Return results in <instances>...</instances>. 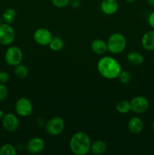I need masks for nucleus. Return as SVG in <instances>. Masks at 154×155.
<instances>
[{
	"mask_svg": "<svg viewBox=\"0 0 154 155\" xmlns=\"http://www.w3.org/2000/svg\"><path fill=\"white\" fill-rule=\"evenodd\" d=\"M14 68V74L18 78L26 79L29 76V69L23 64H19Z\"/></svg>",
	"mask_w": 154,
	"mask_h": 155,
	"instance_id": "obj_21",
	"label": "nucleus"
},
{
	"mask_svg": "<svg viewBox=\"0 0 154 155\" xmlns=\"http://www.w3.org/2000/svg\"><path fill=\"white\" fill-rule=\"evenodd\" d=\"M119 81L121 82V83L124 85H128L131 82V80H132V77H131V74H130L128 71H122L121 73L119 74Z\"/></svg>",
	"mask_w": 154,
	"mask_h": 155,
	"instance_id": "obj_23",
	"label": "nucleus"
},
{
	"mask_svg": "<svg viewBox=\"0 0 154 155\" xmlns=\"http://www.w3.org/2000/svg\"><path fill=\"white\" fill-rule=\"evenodd\" d=\"M24 54L22 50L17 45H11L7 48L5 53V61L11 67H15L21 64L23 61Z\"/></svg>",
	"mask_w": 154,
	"mask_h": 155,
	"instance_id": "obj_4",
	"label": "nucleus"
},
{
	"mask_svg": "<svg viewBox=\"0 0 154 155\" xmlns=\"http://www.w3.org/2000/svg\"><path fill=\"white\" fill-rule=\"evenodd\" d=\"M116 109L121 114H126L131 111V102L128 100H122L116 104Z\"/></svg>",
	"mask_w": 154,
	"mask_h": 155,
	"instance_id": "obj_19",
	"label": "nucleus"
},
{
	"mask_svg": "<svg viewBox=\"0 0 154 155\" xmlns=\"http://www.w3.org/2000/svg\"><path fill=\"white\" fill-rule=\"evenodd\" d=\"M91 141L87 133L77 132L69 140V148L75 155H86L90 152Z\"/></svg>",
	"mask_w": 154,
	"mask_h": 155,
	"instance_id": "obj_2",
	"label": "nucleus"
},
{
	"mask_svg": "<svg viewBox=\"0 0 154 155\" xmlns=\"http://www.w3.org/2000/svg\"><path fill=\"white\" fill-rule=\"evenodd\" d=\"M50 49L54 51H60L64 46V42L60 36H53L49 43Z\"/></svg>",
	"mask_w": 154,
	"mask_h": 155,
	"instance_id": "obj_20",
	"label": "nucleus"
},
{
	"mask_svg": "<svg viewBox=\"0 0 154 155\" xmlns=\"http://www.w3.org/2000/svg\"><path fill=\"white\" fill-rule=\"evenodd\" d=\"M9 79H10V76L6 71H0V83L5 84L8 82Z\"/></svg>",
	"mask_w": 154,
	"mask_h": 155,
	"instance_id": "obj_26",
	"label": "nucleus"
},
{
	"mask_svg": "<svg viewBox=\"0 0 154 155\" xmlns=\"http://www.w3.org/2000/svg\"><path fill=\"white\" fill-rule=\"evenodd\" d=\"M17 15H18V14H17L15 9L12 8H8L5 9V12H3L2 19L5 23L11 24L16 20Z\"/></svg>",
	"mask_w": 154,
	"mask_h": 155,
	"instance_id": "obj_18",
	"label": "nucleus"
},
{
	"mask_svg": "<svg viewBox=\"0 0 154 155\" xmlns=\"http://www.w3.org/2000/svg\"><path fill=\"white\" fill-rule=\"evenodd\" d=\"M143 120L138 117H132L129 119L128 122V129L130 133L133 134H139L141 133L143 130Z\"/></svg>",
	"mask_w": 154,
	"mask_h": 155,
	"instance_id": "obj_14",
	"label": "nucleus"
},
{
	"mask_svg": "<svg viewBox=\"0 0 154 155\" xmlns=\"http://www.w3.org/2000/svg\"><path fill=\"white\" fill-rule=\"evenodd\" d=\"M97 69L104 78L114 80L119 77L122 71V67L116 59L110 56H104L98 61Z\"/></svg>",
	"mask_w": 154,
	"mask_h": 155,
	"instance_id": "obj_1",
	"label": "nucleus"
},
{
	"mask_svg": "<svg viewBox=\"0 0 154 155\" xmlns=\"http://www.w3.org/2000/svg\"><path fill=\"white\" fill-rule=\"evenodd\" d=\"M71 0H51L53 5L57 8H63L69 5Z\"/></svg>",
	"mask_w": 154,
	"mask_h": 155,
	"instance_id": "obj_24",
	"label": "nucleus"
},
{
	"mask_svg": "<svg viewBox=\"0 0 154 155\" xmlns=\"http://www.w3.org/2000/svg\"><path fill=\"white\" fill-rule=\"evenodd\" d=\"M91 48L95 54L104 55L108 51L107 42L101 39H95L91 43Z\"/></svg>",
	"mask_w": 154,
	"mask_h": 155,
	"instance_id": "obj_13",
	"label": "nucleus"
},
{
	"mask_svg": "<svg viewBox=\"0 0 154 155\" xmlns=\"http://www.w3.org/2000/svg\"><path fill=\"white\" fill-rule=\"evenodd\" d=\"M152 130H153V132H154V120L152 124Z\"/></svg>",
	"mask_w": 154,
	"mask_h": 155,
	"instance_id": "obj_32",
	"label": "nucleus"
},
{
	"mask_svg": "<svg viewBox=\"0 0 154 155\" xmlns=\"http://www.w3.org/2000/svg\"><path fill=\"white\" fill-rule=\"evenodd\" d=\"M2 127L6 131L9 133H14L17 131L20 126V120L18 117L12 113L5 114L2 120Z\"/></svg>",
	"mask_w": 154,
	"mask_h": 155,
	"instance_id": "obj_10",
	"label": "nucleus"
},
{
	"mask_svg": "<svg viewBox=\"0 0 154 155\" xmlns=\"http://www.w3.org/2000/svg\"><path fill=\"white\" fill-rule=\"evenodd\" d=\"M17 149L13 145L9 143L4 144L0 147V155H16Z\"/></svg>",
	"mask_w": 154,
	"mask_h": 155,
	"instance_id": "obj_22",
	"label": "nucleus"
},
{
	"mask_svg": "<svg viewBox=\"0 0 154 155\" xmlns=\"http://www.w3.org/2000/svg\"><path fill=\"white\" fill-rule=\"evenodd\" d=\"M141 45L146 51H154V30H149L143 35Z\"/></svg>",
	"mask_w": 154,
	"mask_h": 155,
	"instance_id": "obj_15",
	"label": "nucleus"
},
{
	"mask_svg": "<svg viewBox=\"0 0 154 155\" xmlns=\"http://www.w3.org/2000/svg\"><path fill=\"white\" fill-rule=\"evenodd\" d=\"M4 115H5L4 111H3L2 110H1V109H0V121H2L3 117H4Z\"/></svg>",
	"mask_w": 154,
	"mask_h": 155,
	"instance_id": "obj_30",
	"label": "nucleus"
},
{
	"mask_svg": "<svg viewBox=\"0 0 154 155\" xmlns=\"http://www.w3.org/2000/svg\"><path fill=\"white\" fill-rule=\"evenodd\" d=\"M146 2L149 6L154 7V0H146Z\"/></svg>",
	"mask_w": 154,
	"mask_h": 155,
	"instance_id": "obj_29",
	"label": "nucleus"
},
{
	"mask_svg": "<svg viewBox=\"0 0 154 155\" xmlns=\"http://www.w3.org/2000/svg\"><path fill=\"white\" fill-rule=\"evenodd\" d=\"M53 36L51 32L46 28L41 27L35 30L33 33V39L38 45L45 46L49 45Z\"/></svg>",
	"mask_w": 154,
	"mask_h": 155,
	"instance_id": "obj_9",
	"label": "nucleus"
},
{
	"mask_svg": "<svg viewBox=\"0 0 154 155\" xmlns=\"http://www.w3.org/2000/svg\"><path fill=\"white\" fill-rule=\"evenodd\" d=\"M147 22L148 24H149V27H150L152 30H154V11L148 15Z\"/></svg>",
	"mask_w": 154,
	"mask_h": 155,
	"instance_id": "obj_27",
	"label": "nucleus"
},
{
	"mask_svg": "<svg viewBox=\"0 0 154 155\" xmlns=\"http://www.w3.org/2000/svg\"><path fill=\"white\" fill-rule=\"evenodd\" d=\"M100 7L104 15H113L119 10V3L117 0H102Z\"/></svg>",
	"mask_w": 154,
	"mask_h": 155,
	"instance_id": "obj_12",
	"label": "nucleus"
},
{
	"mask_svg": "<svg viewBox=\"0 0 154 155\" xmlns=\"http://www.w3.org/2000/svg\"><path fill=\"white\" fill-rule=\"evenodd\" d=\"M107 149V145L104 140H96L94 142H91V145L90 152L95 155H101Z\"/></svg>",
	"mask_w": 154,
	"mask_h": 155,
	"instance_id": "obj_16",
	"label": "nucleus"
},
{
	"mask_svg": "<svg viewBox=\"0 0 154 155\" xmlns=\"http://www.w3.org/2000/svg\"><path fill=\"white\" fill-rule=\"evenodd\" d=\"M15 39V31L11 25L7 23L0 24V44L10 45Z\"/></svg>",
	"mask_w": 154,
	"mask_h": 155,
	"instance_id": "obj_6",
	"label": "nucleus"
},
{
	"mask_svg": "<svg viewBox=\"0 0 154 155\" xmlns=\"http://www.w3.org/2000/svg\"><path fill=\"white\" fill-rule=\"evenodd\" d=\"M107 43L108 51L113 54H117L125 51L127 40L125 36L122 33H113L109 36Z\"/></svg>",
	"mask_w": 154,
	"mask_h": 155,
	"instance_id": "obj_3",
	"label": "nucleus"
},
{
	"mask_svg": "<svg viewBox=\"0 0 154 155\" xmlns=\"http://www.w3.org/2000/svg\"><path fill=\"white\" fill-rule=\"evenodd\" d=\"M14 109L18 116L27 117L33 113V104L29 98L23 97L16 101Z\"/></svg>",
	"mask_w": 154,
	"mask_h": 155,
	"instance_id": "obj_7",
	"label": "nucleus"
},
{
	"mask_svg": "<svg viewBox=\"0 0 154 155\" xmlns=\"http://www.w3.org/2000/svg\"><path fill=\"white\" fill-rule=\"evenodd\" d=\"M69 5L73 8H78L80 5V1L79 0H71Z\"/></svg>",
	"mask_w": 154,
	"mask_h": 155,
	"instance_id": "obj_28",
	"label": "nucleus"
},
{
	"mask_svg": "<svg viewBox=\"0 0 154 155\" xmlns=\"http://www.w3.org/2000/svg\"><path fill=\"white\" fill-rule=\"evenodd\" d=\"M65 129V122L60 117H53L45 124V130L50 136H57L61 134Z\"/></svg>",
	"mask_w": 154,
	"mask_h": 155,
	"instance_id": "obj_5",
	"label": "nucleus"
},
{
	"mask_svg": "<svg viewBox=\"0 0 154 155\" xmlns=\"http://www.w3.org/2000/svg\"><path fill=\"white\" fill-rule=\"evenodd\" d=\"M131 102V111L137 114L145 113L149 107V102L147 98L142 95H138L130 101Z\"/></svg>",
	"mask_w": 154,
	"mask_h": 155,
	"instance_id": "obj_8",
	"label": "nucleus"
},
{
	"mask_svg": "<svg viewBox=\"0 0 154 155\" xmlns=\"http://www.w3.org/2000/svg\"><path fill=\"white\" fill-rule=\"evenodd\" d=\"M26 148H27V151L30 154H39L45 148V142L41 138L34 137L27 142Z\"/></svg>",
	"mask_w": 154,
	"mask_h": 155,
	"instance_id": "obj_11",
	"label": "nucleus"
},
{
	"mask_svg": "<svg viewBox=\"0 0 154 155\" xmlns=\"http://www.w3.org/2000/svg\"><path fill=\"white\" fill-rule=\"evenodd\" d=\"M127 61L131 64L134 65V66H140L144 61V58L143 54H140L138 51H132L128 52L127 54Z\"/></svg>",
	"mask_w": 154,
	"mask_h": 155,
	"instance_id": "obj_17",
	"label": "nucleus"
},
{
	"mask_svg": "<svg viewBox=\"0 0 154 155\" xmlns=\"http://www.w3.org/2000/svg\"><path fill=\"white\" fill-rule=\"evenodd\" d=\"M8 89L5 84L0 83V101H2L8 98Z\"/></svg>",
	"mask_w": 154,
	"mask_h": 155,
	"instance_id": "obj_25",
	"label": "nucleus"
},
{
	"mask_svg": "<svg viewBox=\"0 0 154 155\" xmlns=\"http://www.w3.org/2000/svg\"><path fill=\"white\" fill-rule=\"evenodd\" d=\"M125 1L128 3H133V2H134L136 0H125Z\"/></svg>",
	"mask_w": 154,
	"mask_h": 155,
	"instance_id": "obj_31",
	"label": "nucleus"
}]
</instances>
